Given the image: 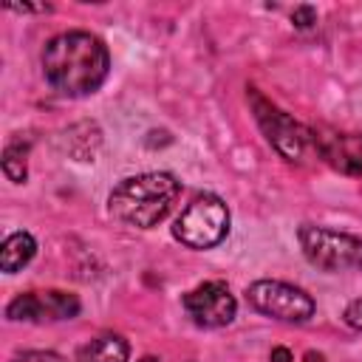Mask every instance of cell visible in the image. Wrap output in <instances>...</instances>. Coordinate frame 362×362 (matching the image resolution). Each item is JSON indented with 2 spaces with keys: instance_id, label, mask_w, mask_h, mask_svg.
I'll return each mask as SVG.
<instances>
[{
  "instance_id": "obj_12",
  "label": "cell",
  "mask_w": 362,
  "mask_h": 362,
  "mask_svg": "<svg viewBox=\"0 0 362 362\" xmlns=\"http://www.w3.org/2000/svg\"><path fill=\"white\" fill-rule=\"evenodd\" d=\"M25 156H28V141L23 139H11L3 150V173L8 181L14 184H23L28 170H25Z\"/></svg>"
},
{
  "instance_id": "obj_8",
  "label": "cell",
  "mask_w": 362,
  "mask_h": 362,
  "mask_svg": "<svg viewBox=\"0 0 362 362\" xmlns=\"http://www.w3.org/2000/svg\"><path fill=\"white\" fill-rule=\"evenodd\" d=\"M79 314V297L68 291H25L6 305V317L14 322L74 320Z\"/></svg>"
},
{
  "instance_id": "obj_4",
  "label": "cell",
  "mask_w": 362,
  "mask_h": 362,
  "mask_svg": "<svg viewBox=\"0 0 362 362\" xmlns=\"http://www.w3.org/2000/svg\"><path fill=\"white\" fill-rule=\"evenodd\" d=\"M297 240L305 260L322 272H342L362 266V238L317 223H303L297 229Z\"/></svg>"
},
{
  "instance_id": "obj_18",
  "label": "cell",
  "mask_w": 362,
  "mask_h": 362,
  "mask_svg": "<svg viewBox=\"0 0 362 362\" xmlns=\"http://www.w3.org/2000/svg\"><path fill=\"white\" fill-rule=\"evenodd\" d=\"M139 362H161V359H158V356H141Z\"/></svg>"
},
{
  "instance_id": "obj_13",
  "label": "cell",
  "mask_w": 362,
  "mask_h": 362,
  "mask_svg": "<svg viewBox=\"0 0 362 362\" xmlns=\"http://www.w3.org/2000/svg\"><path fill=\"white\" fill-rule=\"evenodd\" d=\"M11 362H68V359L54 351H25V354H17Z\"/></svg>"
},
{
  "instance_id": "obj_1",
  "label": "cell",
  "mask_w": 362,
  "mask_h": 362,
  "mask_svg": "<svg viewBox=\"0 0 362 362\" xmlns=\"http://www.w3.org/2000/svg\"><path fill=\"white\" fill-rule=\"evenodd\" d=\"M110 68L105 42L88 31H65L48 40L42 51V76L62 96H88L99 90Z\"/></svg>"
},
{
  "instance_id": "obj_15",
  "label": "cell",
  "mask_w": 362,
  "mask_h": 362,
  "mask_svg": "<svg viewBox=\"0 0 362 362\" xmlns=\"http://www.w3.org/2000/svg\"><path fill=\"white\" fill-rule=\"evenodd\" d=\"M345 322L354 328V331H362V297L359 300H351L348 305H345Z\"/></svg>"
},
{
  "instance_id": "obj_10",
  "label": "cell",
  "mask_w": 362,
  "mask_h": 362,
  "mask_svg": "<svg viewBox=\"0 0 362 362\" xmlns=\"http://www.w3.org/2000/svg\"><path fill=\"white\" fill-rule=\"evenodd\" d=\"M130 345L119 334H99L76 351V362H127Z\"/></svg>"
},
{
  "instance_id": "obj_6",
  "label": "cell",
  "mask_w": 362,
  "mask_h": 362,
  "mask_svg": "<svg viewBox=\"0 0 362 362\" xmlns=\"http://www.w3.org/2000/svg\"><path fill=\"white\" fill-rule=\"evenodd\" d=\"M246 300L255 311L283 322H305L317 311V303L308 291L283 280H255L246 288Z\"/></svg>"
},
{
  "instance_id": "obj_17",
  "label": "cell",
  "mask_w": 362,
  "mask_h": 362,
  "mask_svg": "<svg viewBox=\"0 0 362 362\" xmlns=\"http://www.w3.org/2000/svg\"><path fill=\"white\" fill-rule=\"evenodd\" d=\"M305 362H325V356H322V354H314V351H308V354H305Z\"/></svg>"
},
{
  "instance_id": "obj_5",
  "label": "cell",
  "mask_w": 362,
  "mask_h": 362,
  "mask_svg": "<svg viewBox=\"0 0 362 362\" xmlns=\"http://www.w3.org/2000/svg\"><path fill=\"white\" fill-rule=\"evenodd\" d=\"M249 105L255 113V122L260 124L266 141L286 158V161H300L308 147H314V130L303 127L294 122L288 113H283L277 105H272L257 88H249Z\"/></svg>"
},
{
  "instance_id": "obj_14",
  "label": "cell",
  "mask_w": 362,
  "mask_h": 362,
  "mask_svg": "<svg viewBox=\"0 0 362 362\" xmlns=\"http://www.w3.org/2000/svg\"><path fill=\"white\" fill-rule=\"evenodd\" d=\"M291 23H294L297 28H311V25L317 23V11H314V6H297V8L291 11Z\"/></svg>"
},
{
  "instance_id": "obj_19",
  "label": "cell",
  "mask_w": 362,
  "mask_h": 362,
  "mask_svg": "<svg viewBox=\"0 0 362 362\" xmlns=\"http://www.w3.org/2000/svg\"><path fill=\"white\" fill-rule=\"evenodd\" d=\"M359 269H362V266H359Z\"/></svg>"
},
{
  "instance_id": "obj_16",
  "label": "cell",
  "mask_w": 362,
  "mask_h": 362,
  "mask_svg": "<svg viewBox=\"0 0 362 362\" xmlns=\"http://www.w3.org/2000/svg\"><path fill=\"white\" fill-rule=\"evenodd\" d=\"M272 362H294L288 348H272Z\"/></svg>"
},
{
  "instance_id": "obj_2",
  "label": "cell",
  "mask_w": 362,
  "mask_h": 362,
  "mask_svg": "<svg viewBox=\"0 0 362 362\" xmlns=\"http://www.w3.org/2000/svg\"><path fill=\"white\" fill-rule=\"evenodd\" d=\"M178 192H181V184L173 173H141L113 187L107 198V209L116 221L127 226L153 229L158 221L167 218Z\"/></svg>"
},
{
  "instance_id": "obj_9",
  "label": "cell",
  "mask_w": 362,
  "mask_h": 362,
  "mask_svg": "<svg viewBox=\"0 0 362 362\" xmlns=\"http://www.w3.org/2000/svg\"><path fill=\"white\" fill-rule=\"evenodd\" d=\"M314 150L317 156L345 173V175H362V133H339V130H314Z\"/></svg>"
},
{
  "instance_id": "obj_3",
  "label": "cell",
  "mask_w": 362,
  "mask_h": 362,
  "mask_svg": "<svg viewBox=\"0 0 362 362\" xmlns=\"http://www.w3.org/2000/svg\"><path fill=\"white\" fill-rule=\"evenodd\" d=\"M226 235H229V209L212 192L192 198L173 226V238L189 249H212Z\"/></svg>"
},
{
  "instance_id": "obj_11",
  "label": "cell",
  "mask_w": 362,
  "mask_h": 362,
  "mask_svg": "<svg viewBox=\"0 0 362 362\" xmlns=\"http://www.w3.org/2000/svg\"><path fill=\"white\" fill-rule=\"evenodd\" d=\"M34 255H37V240L28 232H11L0 246V269L6 274H14L23 266H28Z\"/></svg>"
},
{
  "instance_id": "obj_7",
  "label": "cell",
  "mask_w": 362,
  "mask_h": 362,
  "mask_svg": "<svg viewBox=\"0 0 362 362\" xmlns=\"http://www.w3.org/2000/svg\"><path fill=\"white\" fill-rule=\"evenodd\" d=\"M184 311L201 328H223L235 320L238 303L223 280H206L184 294Z\"/></svg>"
}]
</instances>
